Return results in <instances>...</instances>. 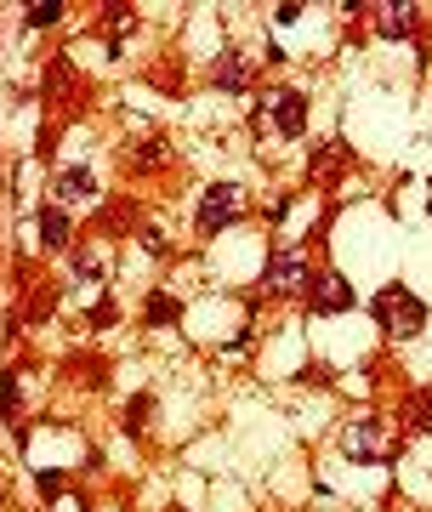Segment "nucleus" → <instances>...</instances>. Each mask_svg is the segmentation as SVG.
<instances>
[{"instance_id":"obj_1","label":"nucleus","mask_w":432,"mask_h":512,"mask_svg":"<svg viewBox=\"0 0 432 512\" xmlns=\"http://www.w3.org/2000/svg\"><path fill=\"white\" fill-rule=\"evenodd\" d=\"M370 325H376L387 342H415V336L427 330V302H421L404 279H393V285H381V291L370 296Z\"/></svg>"},{"instance_id":"obj_2","label":"nucleus","mask_w":432,"mask_h":512,"mask_svg":"<svg viewBox=\"0 0 432 512\" xmlns=\"http://www.w3.org/2000/svg\"><path fill=\"white\" fill-rule=\"evenodd\" d=\"M239 183H211L205 194H199V211H194V234L199 239H216V234H228L239 222Z\"/></svg>"},{"instance_id":"obj_3","label":"nucleus","mask_w":432,"mask_h":512,"mask_svg":"<svg viewBox=\"0 0 432 512\" xmlns=\"http://www.w3.org/2000/svg\"><path fill=\"white\" fill-rule=\"evenodd\" d=\"M307 313H319V319H342V313L359 308V296H353V285H347V274H336V268H313V279H307Z\"/></svg>"},{"instance_id":"obj_4","label":"nucleus","mask_w":432,"mask_h":512,"mask_svg":"<svg viewBox=\"0 0 432 512\" xmlns=\"http://www.w3.org/2000/svg\"><path fill=\"white\" fill-rule=\"evenodd\" d=\"M307 279H313L307 251H302V245H285V251L268 256V268H262V291H268V296H302Z\"/></svg>"},{"instance_id":"obj_5","label":"nucleus","mask_w":432,"mask_h":512,"mask_svg":"<svg viewBox=\"0 0 432 512\" xmlns=\"http://www.w3.org/2000/svg\"><path fill=\"white\" fill-rule=\"evenodd\" d=\"M342 456L347 461H364V467H387V461L398 456V439H381V416H364V421L347 427Z\"/></svg>"},{"instance_id":"obj_6","label":"nucleus","mask_w":432,"mask_h":512,"mask_svg":"<svg viewBox=\"0 0 432 512\" xmlns=\"http://www.w3.org/2000/svg\"><path fill=\"white\" fill-rule=\"evenodd\" d=\"M262 109H268L273 131H279L285 143H296V137H307V92H302V86H273Z\"/></svg>"},{"instance_id":"obj_7","label":"nucleus","mask_w":432,"mask_h":512,"mask_svg":"<svg viewBox=\"0 0 432 512\" xmlns=\"http://www.w3.org/2000/svg\"><path fill=\"white\" fill-rule=\"evenodd\" d=\"M211 86L216 92H228V97H245L251 92V63H245V52H239L234 40L216 52V63H211Z\"/></svg>"},{"instance_id":"obj_8","label":"nucleus","mask_w":432,"mask_h":512,"mask_svg":"<svg viewBox=\"0 0 432 512\" xmlns=\"http://www.w3.org/2000/svg\"><path fill=\"white\" fill-rule=\"evenodd\" d=\"M35 234H40V251L46 256H63L74 245V217L63 205H40L35 211Z\"/></svg>"},{"instance_id":"obj_9","label":"nucleus","mask_w":432,"mask_h":512,"mask_svg":"<svg viewBox=\"0 0 432 512\" xmlns=\"http://www.w3.org/2000/svg\"><path fill=\"white\" fill-rule=\"evenodd\" d=\"M370 18L381 23V40H410L421 12H415V6H370Z\"/></svg>"},{"instance_id":"obj_10","label":"nucleus","mask_w":432,"mask_h":512,"mask_svg":"<svg viewBox=\"0 0 432 512\" xmlns=\"http://www.w3.org/2000/svg\"><path fill=\"white\" fill-rule=\"evenodd\" d=\"M0 421L23 439V376L18 370H0Z\"/></svg>"},{"instance_id":"obj_11","label":"nucleus","mask_w":432,"mask_h":512,"mask_svg":"<svg viewBox=\"0 0 432 512\" xmlns=\"http://www.w3.org/2000/svg\"><path fill=\"white\" fill-rule=\"evenodd\" d=\"M143 325L148 330H171V325H182V302L171 291H148V302H143Z\"/></svg>"},{"instance_id":"obj_12","label":"nucleus","mask_w":432,"mask_h":512,"mask_svg":"<svg viewBox=\"0 0 432 512\" xmlns=\"http://www.w3.org/2000/svg\"><path fill=\"white\" fill-rule=\"evenodd\" d=\"M154 393H137V399H126V410H120V427H126V439H148V427H154Z\"/></svg>"},{"instance_id":"obj_13","label":"nucleus","mask_w":432,"mask_h":512,"mask_svg":"<svg viewBox=\"0 0 432 512\" xmlns=\"http://www.w3.org/2000/svg\"><path fill=\"white\" fill-rule=\"evenodd\" d=\"M52 188H57V200H97V177H91L86 165H69V171H57Z\"/></svg>"},{"instance_id":"obj_14","label":"nucleus","mask_w":432,"mask_h":512,"mask_svg":"<svg viewBox=\"0 0 432 512\" xmlns=\"http://www.w3.org/2000/svg\"><path fill=\"white\" fill-rule=\"evenodd\" d=\"M398 421L410 433H432V387H415L410 399H404V410H398Z\"/></svg>"},{"instance_id":"obj_15","label":"nucleus","mask_w":432,"mask_h":512,"mask_svg":"<svg viewBox=\"0 0 432 512\" xmlns=\"http://www.w3.org/2000/svg\"><path fill=\"white\" fill-rule=\"evenodd\" d=\"M114 325H120V302L114 296H97L86 308V330H114Z\"/></svg>"},{"instance_id":"obj_16","label":"nucleus","mask_w":432,"mask_h":512,"mask_svg":"<svg viewBox=\"0 0 432 512\" xmlns=\"http://www.w3.org/2000/svg\"><path fill=\"white\" fill-rule=\"evenodd\" d=\"M35 490H40V501H46V507H52V501H63V490H69V473H35Z\"/></svg>"},{"instance_id":"obj_17","label":"nucleus","mask_w":432,"mask_h":512,"mask_svg":"<svg viewBox=\"0 0 432 512\" xmlns=\"http://www.w3.org/2000/svg\"><path fill=\"white\" fill-rule=\"evenodd\" d=\"M57 18H63V6H29V12H23V23H29V29H52Z\"/></svg>"},{"instance_id":"obj_18","label":"nucleus","mask_w":432,"mask_h":512,"mask_svg":"<svg viewBox=\"0 0 432 512\" xmlns=\"http://www.w3.org/2000/svg\"><path fill=\"white\" fill-rule=\"evenodd\" d=\"M137 239H143V251H165V234L154 228V222H143V228H137Z\"/></svg>"},{"instance_id":"obj_19","label":"nucleus","mask_w":432,"mask_h":512,"mask_svg":"<svg viewBox=\"0 0 432 512\" xmlns=\"http://www.w3.org/2000/svg\"><path fill=\"white\" fill-rule=\"evenodd\" d=\"M74 279H103V268H97L91 256H74Z\"/></svg>"},{"instance_id":"obj_20","label":"nucleus","mask_w":432,"mask_h":512,"mask_svg":"<svg viewBox=\"0 0 432 512\" xmlns=\"http://www.w3.org/2000/svg\"><path fill=\"white\" fill-rule=\"evenodd\" d=\"M0 512H6V490H0Z\"/></svg>"},{"instance_id":"obj_21","label":"nucleus","mask_w":432,"mask_h":512,"mask_svg":"<svg viewBox=\"0 0 432 512\" xmlns=\"http://www.w3.org/2000/svg\"><path fill=\"white\" fill-rule=\"evenodd\" d=\"M171 512H182V507H171Z\"/></svg>"}]
</instances>
